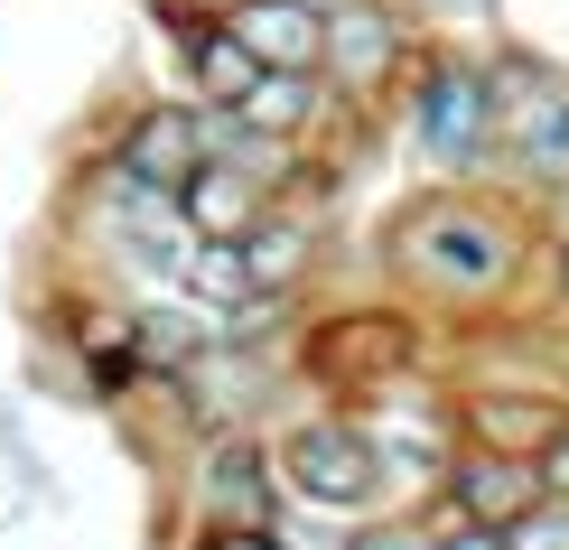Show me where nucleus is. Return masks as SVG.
I'll return each instance as SVG.
<instances>
[{
    "label": "nucleus",
    "instance_id": "10",
    "mask_svg": "<svg viewBox=\"0 0 569 550\" xmlns=\"http://www.w3.org/2000/svg\"><path fill=\"white\" fill-rule=\"evenodd\" d=\"M337 112V93H327V76H280V66H262L252 76V93L233 103V122H252V131H280V140H308Z\"/></svg>",
    "mask_w": 569,
    "mask_h": 550
},
{
    "label": "nucleus",
    "instance_id": "14",
    "mask_svg": "<svg viewBox=\"0 0 569 550\" xmlns=\"http://www.w3.org/2000/svg\"><path fill=\"white\" fill-rule=\"evenodd\" d=\"M206 550H290L280 532H206Z\"/></svg>",
    "mask_w": 569,
    "mask_h": 550
},
{
    "label": "nucleus",
    "instance_id": "2",
    "mask_svg": "<svg viewBox=\"0 0 569 550\" xmlns=\"http://www.w3.org/2000/svg\"><path fill=\"white\" fill-rule=\"evenodd\" d=\"M401 122H411V150L430 159L439 178H467L505 150V93H495V57L486 47H430L420 38L411 76H401Z\"/></svg>",
    "mask_w": 569,
    "mask_h": 550
},
{
    "label": "nucleus",
    "instance_id": "7",
    "mask_svg": "<svg viewBox=\"0 0 569 550\" xmlns=\"http://www.w3.org/2000/svg\"><path fill=\"white\" fill-rule=\"evenodd\" d=\"M216 19L243 38V57H252V66H280V76H318L327 0H216Z\"/></svg>",
    "mask_w": 569,
    "mask_h": 550
},
{
    "label": "nucleus",
    "instance_id": "15",
    "mask_svg": "<svg viewBox=\"0 0 569 550\" xmlns=\"http://www.w3.org/2000/svg\"><path fill=\"white\" fill-rule=\"evenodd\" d=\"M430 550H505V532H477V522H458V532L430 541Z\"/></svg>",
    "mask_w": 569,
    "mask_h": 550
},
{
    "label": "nucleus",
    "instance_id": "1",
    "mask_svg": "<svg viewBox=\"0 0 569 550\" xmlns=\"http://www.w3.org/2000/svg\"><path fill=\"white\" fill-rule=\"evenodd\" d=\"M392 271L411 280V290L448 299V308H486V299L513 290V271H523V224H513L505 206L448 187V197H420L392 224Z\"/></svg>",
    "mask_w": 569,
    "mask_h": 550
},
{
    "label": "nucleus",
    "instance_id": "11",
    "mask_svg": "<svg viewBox=\"0 0 569 550\" xmlns=\"http://www.w3.org/2000/svg\"><path fill=\"white\" fill-rule=\"evenodd\" d=\"M392 10L430 47H477V38H495V10H505V0H392Z\"/></svg>",
    "mask_w": 569,
    "mask_h": 550
},
{
    "label": "nucleus",
    "instance_id": "3",
    "mask_svg": "<svg viewBox=\"0 0 569 550\" xmlns=\"http://www.w3.org/2000/svg\"><path fill=\"white\" fill-rule=\"evenodd\" d=\"M280 476V494L308 513H383V494H392V467H383V448L365 439V420H308L290 429V448L271 458Z\"/></svg>",
    "mask_w": 569,
    "mask_h": 550
},
{
    "label": "nucleus",
    "instance_id": "8",
    "mask_svg": "<svg viewBox=\"0 0 569 550\" xmlns=\"http://www.w3.org/2000/svg\"><path fill=\"white\" fill-rule=\"evenodd\" d=\"M448 513L477 522V532H505L541 504V467L532 458H505V448H477V458H448Z\"/></svg>",
    "mask_w": 569,
    "mask_h": 550
},
{
    "label": "nucleus",
    "instance_id": "5",
    "mask_svg": "<svg viewBox=\"0 0 569 550\" xmlns=\"http://www.w3.org/2000/svg\"><path fill=\"white\" fill-rule=\"evenodd\" d=\"M411 57H420V29L392 10V0H327V47H318L327 93L383 103V93H401Z\"/></svg>",
    "mask_w": 569,
    "mask_h": 550
},
{
    "label": "nucleus",
    "instance_id": "12",
    "mask_svg": "<svg viewBox=\"0 0 569 550\" xmlns=\"http://www.w3.org/2000/svg\"><path fill=\"white\" fill-rule=\"evenodd\" d=\"M505 550H569V494H541L523 522H505Z\"/></svg>",
    "mask_w": 569,
    "mask_h": 550
},
{
    "label": "nucleus",
    "instance_id": "13",
    "mask_svg": "<svg viewBox=\"0 0 569 550\" xmlns=\"http://www.w3.org/2000/svg\"><path fill=\"white\" fill-rule=\"evenodd\" d=\"M532 467H541V494H569V420L532 448Z\"/></svg>",
    "mask_w": 569,
    "mask_h": 550
},
{
    "label": "nucleus",
    "instance_id": "16",
    "mask_svg": "<svg viewBox=\"0 0 569 550\" xmlns=\"http://www.w3.org/2000/svg\"><path fill=\"white\" fill-rule=\"evenodd\" d=\"M551 280H560V299H569V233L551 243Z\"/></svg>",
    "mask_w": 569,
    "mask_h": 550
},
{
    "label": "nucleus",
    "instance_id": "6",
    "mask_svg": "<svg viewBox=\"0 0 569 550\" xmlns=\"http://www.w3.org/2000/svg\"><path fill=\"white\" fill-rule=\"evenodd\" d=\"M197 504L216 532H280V476H271V448L224 429L197 467Z\"/></svg>",
    "mask_w": 569,
    "mask_h": 550
},
{
    "label": "nucleus",
    "instance_id": "9",
    "mask_svg": "<svg viewBox=\"0 0 569 550\" xmlns=\"http://www.w3.org/2000/svg\"><path fill=\"white\" fill-rule=\"evenodd\" d=\"M233 271H243V299H290L308 280V224L262 214L252 233H233Z\"/></svg>",
    "mask_w": 569,
    "mask_h": 550
},
{
    "label": "nucleus",
    "instance_id": "4",
    "mask_svg": "<svg viewBox=\"0 0 569 550\" xmlns=\"http://www.w3.org/2000/svg\"><path fill=\"white\" fill-rule=\"evenodd\" d=\"M216 159V103H140L122 131H112V159H103V187L122 197H169Z\"/></svg>",
    "mask_w": 569,
    "mask_h": 550
}]
</instances>
